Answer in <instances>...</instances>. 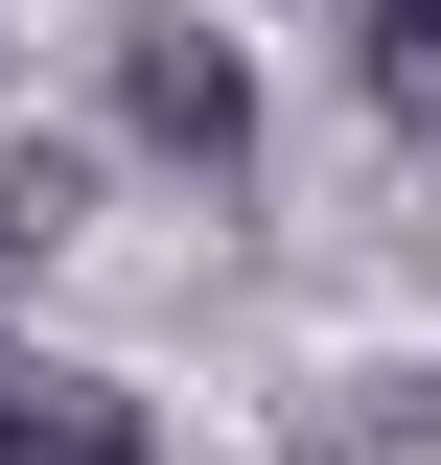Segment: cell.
Masks as SVG:
<instances>
[{
	"label": "cell",
	"instance_id": "cell-4",
	"mask_svg": "<svg viewBox=\"0 0 441 465\" xmlns=\"http://www.w3.org/2000/svg\"><path fill=\"white\" fill-rule=\"evenodd\" d=\"M0 465H24V419H0Z\"/></svg>",
	"mask_w": 441,
	"mask_h": 465
},
{
	"label": "cell",
	"instance_id": "cell-1",
	"mask_svg": "<svg viewBox=\"0 0 441 465\" xmlns=\"http://www.w3.org/2000/svg\"><path fill=\"white\" fill-rule=\"evenodd\" d=\"M93 70H116V140H140V163H186V186H232V163H256V70H232V24L116 0V24H93Z\"/></svg>",
	"mask_w": 441,
	"mask_h": 465
},
{
	"label": "cell",
	"instance_id": "cell-2",
	"mask_svg": "<svg viewBox=\"0 0 441 465\" xmlns=\"http://www.w3.org/2000/svg\"><path fill=\"white\" fill-rule=\"evenodd\" d=\"M0 419H24V465H140V396L116 372H0Z\"/></svg>",
	"mask_w": 441,
	"mask_h": 465
},
{
	"label": "cell",
	"instance_id": "cell-3",
	"mask_svg": "<svg viewBox=\"0 0 441 465\" xmlns=\"http://www.w3.org/2000/svg\"><path fill=\"white\" fill-rule=\"evenodd\" d=\"M395 47H418V70H441V0H372V70H395Z\"/></svg>",
	"mask_w": 441,
	"mask_h": 465
}]
</instances>
